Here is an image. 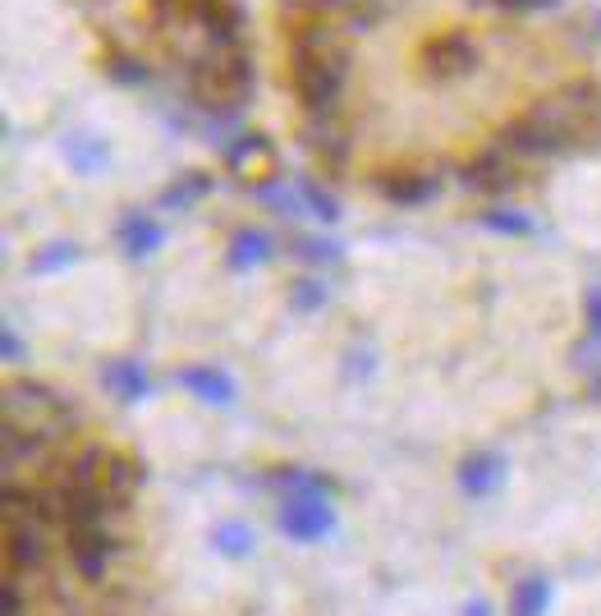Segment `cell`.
<instances>
[{"mask_svg":"<svg viewBox=\"0 0 601 616\" xmlns=\"http://www.w3.org/2000/svg\"><path fill=\"white\" fill-rule=\"evenodd\" d=\"M189 88L207 111H240L253 88V61L244 46H207L189 65Z\"/></svg>","mask_w":601,"mask_h":616,"instance_id":"obj_1","label":"cell"},{"mask_svg":"<svg viewBox=\"0 0 601 616\" xmlns=\"http://www.w3.org/2000/svg\"><path fill=\"white\" fill-rule=\"evenodd\" d=\"M542 111L552 116L569 134L574 147H597L601 143V88L597 84H569L552 101H542Z\"/></svg>","mask_w":601,"mask_h":616,"instance_id":"obj_2","label":"cell"},{"mask_svg":"<svg viewBox=\"0 0 601 616\" xmlns=\"http://www.w3.org/2000/svg\"><path fill=\"white\" fill-rule=\"evenodd\" d=\"M501 147L514 152V157H560V152H574V143L565 139V130L542 107H533L528 116H519L510 130H505Z\"/></svg>","mask_w":601,"mask_h":616,"instance_id":"obj_3","label":"cell"},{"mask_svg":"<svg viewBox=\"0 0 601 616\" xmlns=\"http://www.w3.org/2000/svg\"><path fill=\"white\" fill-rule=\"evenodd\" d=\"M5 566L14 575L46 566V520L23 506H5Z\"/></svg>","mask_w":601,"mask_h":616,"instance_id":"obj_4","label":"cell"},{"mask_svg":"<svg viewBox=\"0 0 601 616\" xmlns=\"http://www.w3.org/2000/svg\"><path fill=\"white\" fill-rule=\"evenodd\" d=\"M280 529L299 538V543H318L335 529V510H331V493L312 487V493H290L280 502Z\"/></svg>","mask_w":601,"mask_h":616,"instance_id":"obj_5","label":"cell"},{"mask_svg":"<svg viewBox=\"0 0 601 616\" xmlns=\"http://www.w3.org/2000/svg\"><path fill=\"white\" fill-rule=\"evenodd\" d=\"M115 557H120V538L111 529H78V534H69V561H74V571L84 575L88 584L107 580V566Z\"/></svg>","mask_w":601,"mask_h":616,"instance_id":"obj_6","label":"cell"},{"mask_svg":"<svg viewBox=\"0 0 601 616\" xmlns=\"http://www.w3.org/2000/svg\"><path fill=\"white\" fill-rule=\"evenodd\" d=\"M37 415L65 424L69 419V405L56 392H51V387H42V382H10V387H5V419L37 424Z\"/></svg>","mask_w":601,"mask_h":616,"instance_id":"obj_7","label":"cell"},{"mask_svg":"<svg viewBox=\"0 0 601 616\" xmlns=\"http://www.w3.org/2000/svg\"><path fill=\"white\" fill-rule=\"evenodd\" d=\"M423 65H427V74L432 79H459V74H468L478 65V46H474V37L468 33H441V37H432L427 46H423Z\"/></svg>","mask_w":601,"mask_h":616,"instance_id":"obj_8","label":"cell"},{"mask_svg":"<svg viewBox=\"0 0 601 616\" xmlns=\"http://www.w3.org/2000/svg\"><path fill=\"white\" fill-rule=\"evenodd\" d=\"M185 10L207 29L212 46H240V29H244L240 6H230V0H189Z\"/></svg>","mask_w":601,"mask_h":616,"instance_id":"obj_9","label":"cell"},{"mask_svg":"<svg viewBox=\"0 0 601 616\" xmlns=\"http://www.w3.org/2000/svg\"><path fill=\"white\" fill-rule=\"evenodd\" d=\"M464 179H468V185H474V189H482V194H501V189H510V185H514V170H510V157H505V147L478 152V157L468 162Z\"/></svg>","mask_w":601,"mask_h":616,"instance_id":"obj_10","label":"cell"},{"mask_svg":"<svg viewBox=\"0 0 601 616\" xmlns=\"http://www.w3.org/2000/svg\"><path fill=\"white\" fill-rule=\"evenodd\" d=\"M175 382L185 387L189 396L207 400V405H234V382L221 369H179Z\"/></svg>","mask_w":601,"mask_h":616,"instance_id":"obj_11","label":"cell"},{"mask_svg":"<svg viewBox=\"0 0 601 616\" xmlns=\"http://www.w3.org/2000/svg\"><path fill=\"white\" fill-rule=\"evenodd\" d=\"M303 139H308V147L318 152V157H322L326 166H345V157H349V139H345V130L335 124V116H312V120H308V130H303Z\"/></svg>","mask_w":601,"mask_h":616,"instance_id":"obj_12","label":"cell"},{"mask_svg":"<svg viewBox=\"0 0 601 616\" xmlns=\"http://www.w3.org/2000/svg\"><path fill=\"white\" fill-rule=\"evenodd\" d=\"M436 175H418V170H400V175H386L381 179V194L390 202H400V208H418V202L436 198Z\"/></svg>","mask_w":601,"mask_h":616,"instance_id":"obj_13","label":"cell"},{"mask_svg":"<svg viewBox=\"0 0 601 616\" xmlns=\"http://www.w3.org/2000/svg\"><path fill=\"white\" fill-rule=\"evenodd\" d=\"M501 479H505L501 455H474V460H464V470H459V483L468 497H491L496 487H501Z\"/></svg>","mask_w":601,"mask_h":616,"instance_id":"obj_14","label":"cell"},{"mask_svg":"<svg viewBox=\"0 0 601 616\" xmlns=\"http://www.w3.org/2000/svg\"><path fill=\"white\" fill-rule=\"evenodd\" d=\"M162 240H166V230L156 226L152 217H143V212H134V217L120 221V244H124L129 258H147V253L162 249Z\"/></svg>","mask_w":601,"mask_h":616,"instance_id":"obj_15","label":"cell"},{"mask_svg":"<svg viewBox=\"0 0 601 616\" xmlns=\"http://www.w3.org/2000/svg\"><path fill=\"white\" fill-rule=\"evenodd\" d=\"M101 382H107V392L120 396V400H143L147 396V373L143 364H134V359H115V364L101 369Z\"/></svg>","mask_w":601,"mask_h":616,"instance_id":"obj_16","label":"cell"},{"mask_svg":"<svg viewBox=\"0 0 601 616\" xmlns=\"http://www.w3.org/2000/svg\"><path fill=\"white\" fill-rule=\"evenodd\" d=\"M271 258V240L263 235V230H240L230 244V267L234 272H248V267H263Z\"/></svg>","mask_w":601,"mask_h":616,"instance_id":"obj_17","label":"cell"},{"mask_svg":"<svg viewBox=\"0 0 601 616\" xmlns=\"http://www.w3.org/2000/svg\"><path fill=\"white\" fill-rule=\"evenodd\" d=\"M546 603H552V584L528 575L514 584V598H510V616H546Z\"/></svg>","mask_w":601,"mask_h":616,"instance_id":"obj_18","label":"cell"},{"mask_svg":"<svg viewBox=\"0 0 601 616\" xmlns=\"http://www.w3.org/2000/svg\"><path fill=\"white\" fill-rule=\"evenodd\" d=\"M65 152H69V166H74L78 175H92L97 166H107V157H111L107 143H101V139H88V134L69 139V143H65Z\"/></svg>","mask_w":601,"mask_h":616,"instance_id":"obj_19","label":"cell"},{"mask_svg":"<svg viewBox=\"0 0 601 616\" xmlns=\"http://www.w3.org/2000/svg\"><path fill=\"white\" fill-rule=\"evenodd\" d=\"M267 157H271V143L263 134H240L225 147V166L230 170H248L253 162H267Z\"/></svg>","mask_w":601,"mask_h":616,"instance_id":"obj_20","label":"cell"},{"mask_svg":"<svg viewBox=\"0 0 601 616\" xmlns=\"http://www.w3.org/2000/svg\"><path fill=\"white\" fill-rule=\"evenodd\" d=\"M207 189H212V179H207V175H185V179H179V185H170L166 194H162V208L166 212H185V208H193V202L207 194Z\"/></svg>","mask_w":601,"mask_h":616,"instance_id":"obj_21","label":"cell"},{"mask_svg":"<svg viewBox=\"0 0 601 616\" xmlns=\"http://www.w3.org/2000/svg\"><path fill=\"white\" fill-rule=\"evenodd\" d=\"M212 543H216V552H225V557H248L257 538H253V529H248V525H240V520H225V525H216Z\"/></svg>","mask_w":601,"mask_h":616,"instance_id":"obj_22","label":"cell"},{"mask_svg":"<svg viewBox=\"0 0 601 616\" xmlns=\"http://www.w3.org/2000/svg\"><path fill=\"white\" fill-rule=\"evenodd\" d=\"M299 198L312 208V217H322V221H335L340 217V202L318 185V179H299Z\"/></svg>","mask_w":601,"mask_h":616,"instance_id":"obj_23","label":"cell"},{"mask_svg":"<svg viewBox=\"0 0 601 616\" xmlns=\"http://www.w3.org/2000/svg\"><path fill=\"white\" fill-rule=\"evenodd\" d=\"M482 226L496 230V235H528V230H533V221L524 212H487Z\"/></svg>","mask_w":601,"mask_h":616,"instance_id":"obj_24","label":"cell"},{"mask_svg":"<svg viewBox=\"0 0 601 616\" xmlns=\"http://www.w3.org/2000/svg\"><path fill=\"white\" fill-rule=\"evenodd\" d=\"M257 198H267L276 208V217H299L303 212V198L290 194V189H280V185H263V189H257Z\"/></svg>","mask_w":601,"mask_h":616,"instance_id":"obj_25","label":"cell"},{"mask_svg":"<svg viewBox=\"0 0 601 616\" xmlns=\"http://www.w3.org/2000/svg\"><path fill=\"white\" fill-rule=\"evenodd\" d=\"M107 74L115 84H147V65L134 61V56H111L107 61Z\"/></svg>","mask_w":601,"mask_h":616,"instance_id":"obj_26","label":"cell"},{"mask_svg":"<svg viewBox=\"0 0 601 616\" xmlns=\"http://www.w3.org/2000/svg\"><path fill=\"white\" fill-rule=\"evenodd\" d=\"M74 258H78L74 244H51L46 253H37V258H33V272H60V267H69Z\"/></svg>","mask_w":601,"mask_h":616,"instance_id":"obj_27","label":"cell"},{"mask_svg":"<svg viewBox=\"0 0 601 616\" xmlns=\"http://www.w3.org/2000/svg\"><path fill=\"white\" fill-rule=\"evenodd\" d=\"M290 304L299 308V314H312V308H322V304H326V286H318V280H294Z\"/></svg>","mask_w":601,"mask_h":616,"instance_id":"obj_28","label":"cell"},{"mask_svg":"<svg viewBox=\"0 0 601 616\" xmlns=\"http://www.w3.org/2000/svg\"><path fill=\"white\" fill-rule=\"evenodd\" d=\"M0 616H29V603H23V588H19L14 571H10L5 588H0Z\"/></svg>","mask_w":601,"mask_h":616,"instance_id":"obj_29","label":"cell"},{"mask_svg":"<svg viewBox=\"0 0 601 616\" xmlns=\"http://www.w3.org/2000/svg\"><path fill=\"white\" fill-rule=\"evenodd\" d=\"M299 253H303V258H312V263H335L340 258V249L335 244H322V240H308Z\"/></svg>","mask_w":601,"mask_h":616,"instance_id":"obj_30","label":"cell"},{"mask_svg":"<svg viewBox=\"0 0 601 616\" xmlns=\"http://www.w3.org/2000/svg\"><path fill=\"white\" fill-rule=\"evenodd\" d=\"M588 331H592V341L601 345V286L588 295Z\"/></svg>","mask_w":601,"mask_h":616,"instance_id":"obj_31","label":"cell"},{"mask_svg":"<svg viewBox=\"0 0 601 616\" xmlns=\"http://www.w3.org/2000/svg\"><path fill=\"white\" fill-rule=\"evenodd\" d=\"M0 345H5V359H10V364H14V359H23V341H19V331H14V327L0 331Z\"/></svg>","mask_w":601,"mask_h":616,"instance_id":"obj_32","label":"cell"},{"mask_svg":"<svg viewBox=\"0 0 601 616\" xmlns=\"http://www.w3.org/2000/svg\"><path fill=\"white\" fill-rule=\"evenodd\" d=\"M501 10H514V14H524V10H546V6H556V0H496Z\"/></svg>","mask_w":601,"mask_h":616,"instance_id":"obj_33","label":"cell"},{"mask_svg":"<svg viewBox=\"0 0 601 616\" xmlns=\"http://www.w3.org/2000/svg\"><path fill=\"white\" fill-rule=\"evenodd\" d=\"M299 6H308L312 14H331V10H349L354 0H299Z\"/></svg>","mask_w":601,"mask_h":616,"instance_id":"obj_34","label":"cell"},{"mask_svg":"<svg viewBox=\"0 0 601 616\" xmlns=\"http://www.w3.org/2000/svg\"><path fill=\"white\" fill-rule=\"evenodd\" d=\"M464 616H491V607H487V603H468Z\"/></svg>","mask_w":601,"mask_h":616,"instance_id":"obj_35","label":"cell"},{"mask_svg":"<svg viewBox=\"0 0 601 616\" xmlns=\"http://www.w3.org/2000/svg\"><path fill=\"white\" fill-rule=\"evenodd\" d=\"M597 29H601V19H597Z\"/></svg>","mask_w":601,"mask_h":616,"instance_id":"obj_36","label":"cell"}]
</instances>
